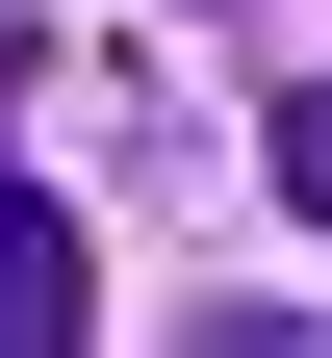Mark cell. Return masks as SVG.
Here are the masks:
<instances>
[{
  "mask_svg": "<svg viewBox=\"0 0 332 358\" xmlns=\"http://www.w3.org/2000/svg\"><path fill=\"white\" fill-rule=\"evenodd\" d=\"M77 307H103V282H77V231H52V205H26V179H0V358H52Z\"/></svg>",
  "mask_w": 332,
  "mask_h": 358,
  "instance_id": "obj_1",
  "label": "cell"
},
{
  "mask_svg": "<svg viewBox=\"0 0 332 358\" xmlns=\"http://www.w3.org/2000/svg\"><path fill=\"white\" fill-rule=\"evenodd\" d=\"M256 154H281V205L332 231V77H281V128H256Z\"/></svg>",
  "mask_w": 332,
  "mask_h": 358,
  "instance_id": "obj_2",
  "label": "cell"
},
{
  "mask_svg": "<svg viewBox=\"0 0 332 358\" xmlns=\"http://www.w3.org/2000/svg\"><path fill=\"white\" fill-rule=\"evenodd\" d=\"M0 103H26V26H0Z\"/></svg>",
  "mask_w": 332,
  "mask_h": 358,
  "instance_id": "obj_3",
  "label": "cell"
}]
</instances>
